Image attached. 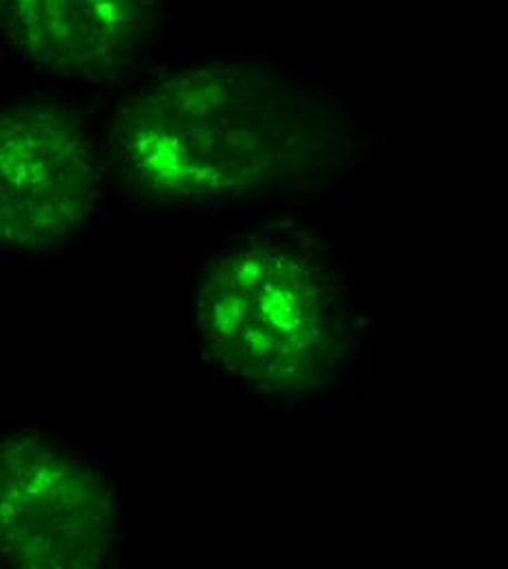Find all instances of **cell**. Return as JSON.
<instances>
[{
	"label": "cell",
	"mask_w": 508,
	"mask_h": 569,
	"mask_svg": "<svg viewBox=\"0 0 508 569\" xmlns=\"http://www.w3.org/2000/svg\"><path fill=\"white\" fill-rule=\"evenodd\" d=\"M340 128L307 86L250 62L169 72L130 92L110 126L117 178L158 207L226 209L309 189Z\"/></svg>",
	"instance_id": "6da1fadb"
},
{
	"label": "cell",
	"mask_w": 508,
	"mask_h": 569,
	"mask_svg": "<svg viewBox=\"0 0 508 569\" xmlns=\"http://www.w3.org/2000/svg\"><path fill=\"white\" fill-rule=\"evenodd\" d=\"M209 356L277 399L320 388L345 349L342 287L305 230L246 232L219 250L198 293Z\"/></svg>",
	"instance_id": "7a4b0ae2"
},
{
	"label": "cell",
	"mask_w": 508,
	"mask_h": 569,
	"mask_svg": "<svg viewBox=\"0 0 508 569\" xmlns=\"http://www.w3.org/2000/svg\"><path fill=\"white\" fill-rule=\"evenodd\" d=\"M97 162L90 132L69 106L27 97L0 119V234L36 254L67 243L94 209Z\"/></svg>",
	"instance_id": "3957f363"
},
{
	"label": "cell",
	"mask_w": 508,
	"mask_h": 569,
	"mask_svg": "<svg viewBox=\"0 0 508 569\" xmlns=\"http://www.w3.org/2000/svg\"><path fill=\"white\" fill-rule=\"evenodd\" d=\"M0 539L9 566L97 568L114 535L106 480L73 451L36 436L9 440L0 458Z\"/></svg>",
	"instance_id": "277c9868"
},
{
	"label": "cell",
	"mask_w": 508,
	"mask_h": 569,
	"mask_svg": "<svg viewBox=\"0 0 508 569\" xmlns=\"http://www.w3.org/2000/svg\"><path fill=\"white\" fill-rule=\"evenodd\" d=\"M160 0H0L13 51L40 71L103 81L137 64Z\"/></svg>",
	"instance_id": "5b68a950"
}]
</instances>
